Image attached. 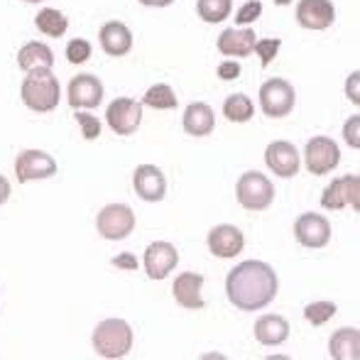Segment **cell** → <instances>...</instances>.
Segmentation results:
<instances>
[{
    "label": "cell",
    "instance_id": "6da1fadb",
    "mask_svg": "<svg viewBox=\"0 0 360 360\" xmlns=\"http://www.w3.org/2000/svg\"><path fill=\"white\" fill-rule=\"evenodd\" d=\"M226 294L240 311L265 309L277 297V275L267 262L245 260L228 272Z\"/></svg>",
    "mask_w": 360,
    "mask_h": 360
},
{
    "label": "cell",
    "instance_id": "7a4b0ae2",
    "mask_svg": "<svg viewBox=\"0 0 360 360\" xmlns=\"http://www.w3.org/2000/svg\"><path fill=\"white\" fill-rule=\"evenodd\" d=\"M20 96L34 113H49L59 105V81L52 69H32L20 86Z\"/></svg>",
    "mask_w": 360,
    "mask_h": 360
},
{
    "label": "cell",
    "instance_id": "3957f363",
    "mask_svg": "<svg viewBox=\"0 0 360 360\" xmlns=\"http://www.w3.org/2000/svg\"><path fill=\"white\" fill-rule=\"evenodd\" d=\"M133 348V328L123 319H105L94 331V351L101 358H123Z\"/></svg>",
    "mask_w": 360,
    "mask_h": 360
},
{
    "label": "cell",
    "instance_id": "277c9868",
    "mask_svg": "<svg viewBox=\"0 0 360 360\" xmlns=\"http://www.w3.org/2000/svg\"><path fill=\"white\" fill-rule=\"evenodd\" d=\"M238 204L248 211H265L275 199V186L260 172H245L236 186Z\"/></svg>",
    "mask_w": 360,
    "mask_h": 360
},
{
    "label": "cell",
    "instance_id": "5b68a950",
    "mask_svg": "<svg viewBox=\"0 0 360 360\" xmlns=\"http://www.w3.org/2000/svg\"><path fill=\"white\" fill-rule=\"evenodd\" d=\"M96 228L105 240H123L135 231V214L125 204H108L96 218Z\"/></svg>",
    "mask_w": 360,
    "mask_h": 360
},
{
    "label": "cell",
    "instance_id": "8992f818",
    "mask_svg": "<svg viewBox=\"0 0 360 360\" xmlns=\"http://www.w3.org/2000/svg\"><path fill=\"white\" fill-rule=\"evenodd\" d=\"M294 101H297V94H294L292 84L285 79H270L260 86V105L270 118L289 115L294 108Z\"/></svg>",
    "mask_w": 360,
    "mask_h": 360
},
{
    "label": "cell",
    "instance_id": "52a82bcc",
    "mask_svg": "<svg viewBox=\"0 0 360 360\" xmlns=\"http://www.w3.org/2000/svg\"><path fill=\"white\" fill-rule=\"evenodd\" d=\"M15 174L20 184H27L34 179H49L57 174V160L42 150H25L15 160Z\"/></svg>",
    "mask_w": 360,
    "mask_h": 360
},
{
    "label": "cell",
    "instance_id": "ba28073f",
    "mask_svg": "<svg viewBox=\"0 0 360 360\" xmlns=\"http://www.w3.org/2000/svg\"><path fill=\"white\" fill-rule=\"evenodd\" d=\"M105 120L115 135H133L143 123V103L133 98H115L105 110Z\"/></svg>",
    "mask_w": 360,
    "mask_h": 360
},
{
    "label": "cell",
    "instance_id": "9c48e42d",
    "mask_svg": "<svg viewBox=\"0 0 360 360\" xmlns=\"http://www.w3.org/2000/svg\"><path fill=\"white\" fill-rule=\"evenodd\" d=\"M351 204L353 209H360V179L356 174H346L341 179H333L331 184L323 189L321 206L331 211H341Z\"/></svg>",
    "mask_w": 360,
    "mask_h": 360
},
{
    "label": "cell",
    "instance_id": "30bf717a",
    "mask_svg": "<svg viewBox=\"0 0 360 360\" xmlns=\"http://www.w3.org/2000/svg\"><path fill=\"white\" fill-rule=\"evenodd\" d=\"M304 155H307L309 172L316 176L328 174V172L336 169L338 162H341V150H338V145L333 143L331 138H323V135L309 140Z\"/></svg>",
    "mask_w": 360,
    "mask_h": 360
},
{
    "label": "cell",
    "instance_id": "8fae6325",
    "mask_svg": "<svg viewBox=\"0 0 360 360\" xmlns=\"http://www.w3.org/2000/svg\"><path fill=\"white\" fill-rule=\"evenodd\" d=\"M179 262V252L172 243L167 240H157L152 245H147L145 250V270L152 280H165L172 270Z\"/></svg>",
    "mask_w": 360,
    "mask_h": 360
},
{
    "label": "cell",
    "instance_id": "7c38bea8",
    "mask_svg": "<svg viewBox=\"0 0 360 360\" xmlns=\"http://www.w3.org/2000/svg\"><path fill=\"white\" fill-rule=\"evenodd\" d=\"M294 236L304 248H323L331 240V223L319 214H304L294 223Z\"/></svg>",
    "mask_w": 360,
    "mask_h": 360
},
{
    "label": "cell",
    "instance_id": "4fadbf2b",
    "mask_svg": "<svg viewBox=\"0 0 360 360\" xmlns=\"http://www.w3.org/2000/svg\"><path fill=\"white\" fill-rule=\"evenodd\" d=\"M103 101V84L94 74H79L69 81V103L72 108H96Z\"/></svg>",
    "mask_w": 360,
    "mask_h": 360
},
{
    "label": "cell",
    "instance_id": "5bb4252c",
    "mask_svg": "<svg viewBox=\"0 0 360 360\" xmlns=\"http://www.w3.org/2000/svg\"><path fill=\"white\" fill-rule=\"evenodd\" d=\"M336 20L331 0H299L297 5V22L307 30H326Z\"/></svg>",
    "mask_w": 360,
    "mask_h": 360
},
{
    "label": "cell",
    "instance_id": "9a60e30c",
    "mask_svg": "<svg viewBox=\"0 0 360 360\" xmlns=\"http://www.w3.org/2000/svg\"><path fill=\"white\" fill-rule=\"evenodd\" d=\"M265 162L277 176L282 179H289L299 172V152L292 143H285V140H277V143L267 145L265 150Z\"/></svg>",
    "mask_w": 360,
    "mask_h": 360
},
{
    "label": "cell",
    "instance_id": "2e32d148",
    "mask_svg": "<svg viewBox=\"0 0 360 360\" xmlns=\"http://www.w3.org/2000/svg\"><path fill=\"white\" fill-rule=\"evenodd\" d=\"M133 186L143 201H162L167 191V179L155 165H140L133 174Z\"/></svg>",
    "mask_w": 360,
    "mask_h": 360
},
{
    "label": "cell",
    "instance_id": "e0dca14e",
    "mask_svg": "<svg viewBox=\"0 0 360 360\" xmlns=\"http://www.w3.org/2000/svg\"><path fill=\"white\" fill-rule=\"evenodd\" d=\"M98 39L108 57H125L133 49V32L123 22H105L98 32Z\"/></svg>",
    "mask_w": 360,
    "mask_h": 360
},
{
    "label": "cell",
    "instance_id": "ac0fdd59",
    "mask_svg": "<svg viewBox=\"0 0 360 360\" xmlns=\"http://www.w3.org/2000/svg\"><path fill=\"white\" fill-rule=\"evenodd\" d=\"M243 245H245V238H243V233L236 226H216L209 233V250L216 257L240 255Z\"/></svg>",
    "mask_w": 360,
    "mask_h": 360
},
{
    "label": "cell",
    "instance_id": "d6986e66",
    "mask_svg": "<svg viewBox=\"0 0 360 360\" xmlns=\"http://www.w3.org/2000/svg\"><path fill=\"white\" fill-rule=\"evenodd\" d=\"M201 287H204V277L199 272H181L174 280V299L179 307L184 309H204V299H201Z\"/></svg>",
    "mask_w": 360,
    "mask_h": 360
},
{
    "label": "cell",
    "instance_id": "ffe728a7",
    "mask_svg": "<svg viewBox=\"0 0 360 360\" xmlns=\"http://www.w3.org/2000/svg\"><path fill=\"white\" fill-rule=\"evenodd\" d=\"M184 130L194 138H204V135H211L216 128V115H214V108L209 103H191L186 105L184 110Z\"/></svg>",
    "mask_w": 360,
    "mask_h": 360
},
{
    "label": "cell",
    "instance_id": "44dd1931",
    "mask_svg": "<svg viewBox=\"0 0 360 360\" xmlns=\"http://www.w3.org/2000/svg\"><path fill=\"white\" fill-rule=\"evenodd\" d=\"M252 30H223L218 37V52L226 57H248L257 42Z\"/></svg>",
    "mask_w": 360,
    "mask_h": 360
},
{
    "label": "cell",
    "instance_id": "7402d4cb",
    "mask_svg": "<svg viewBox=\"0 0 360 360\" xmlns=\"http://www.w3.org/2000/svg\"><path fill=\"white\" fill-rule=\"evenodd\" d=\"M289 336V323L287 319L277 316V314H267L260 316L255 323V338L262 346H280L285 343Z\"/></svg>",
    "mask_w": 360,
    "mask_h": 360
},
{
    "label": "cell",
    "instance_id": "603a6c76",
    "mask_svg": "<svg viewBox=\"0 0 360 360\" xmlns=\"http://www.w3.org/2000/svg\"><path fill=\"white\" fill-rule=\"evenodd\" d=\"M328 353L336 360H358L360 358V333L358 328H338L328 341Z\"/></svg>",
    "mask_w": 360,
    "mask_h": 360
},
{
    "label": "cell",
    "instance_id": "cb8c5ba5",
    "mask_svg": "<svg viewBox=\"0 0 360 360\" xmlns=\"http://www.w3.org/2000/svg\"><path fill=\"white\" fill-rule=\"evenodd\" d=\"M18 67L22 69V72H32V69H52L54 52L44 42H27L18 52Z\"/></svg>",
    "mask_w": 360,
    "mask_h": 360
},
{
    "label": "cell",
    "instance_id": "d4e9b609",
    "mask_svg": "<svg viewBox=\"0 0 360 360\" xmlns=\"http://www.w3.org/2000/svg\"><path fill=\"white\" fill-rule=\"evenodd\" d=\"M34 25H37L39 32H44L47 37H62V34L67 32V27H69V20L64 18L57 8H44V10H39V13H37Z\"/></svg>",
    "mask_w": 360,
    "mask_h": 360
},
{
    "label": "cell",
    "instance_id": "484cf974",
    "mask_svg": "<svg viewBox=\"0 0 360 360\" xmlns=\"http://www.w3.org/2000/svg\"><path fill=\"white\" fill-rule=\"evenodd\" d=\"M223 115L228 120H233V123H248L255 115V105L245 94H233L223 103Z\"/></svg>",
    "mask_w": 360,
    "mask_h": 360
},
{
    "label": "cell",
    "instance_id": "4316f807",
    "mask_svg": "<svg viewBox=\"0 0 360 360\" xmlns=\"http://www.w3.org/2000/svg\"><path fill=\"white\" fill-rule=\"evenodd\" d=\"M233 0H199L196 3V13L204 22H223L231 15Z\"/></svg>",
    "mask_w": 360,
    "mask_h": 360
},
{
    "label": "cell",
    "instance_id": "83f0119b",
    "mask_svg": "<svg viewBox=\"0 0 360 360\" xmlns=\"http://www.w3.org/2000/svg\"><path fill=\"white\" fill-rule=\"evenodd\" d=\"M143 103L150 105V108H157V110H169V108H176V96H174V91H172V86L155 84L147 89Z\"/></svg>",
    "mask_w": 360,
    "mask_h": 360
},
{
    "label": "cell",
    "instance_id": "f1b7e54d",
    "mask_svg": "<svg viewBox=\"0 0 360 360\" xmlns=\"http://www.w3.org/2000/svg\"><path fill=\"white\" fill-rule=\"evenodd\" d=\"M336 311L338 309L333 302H314L304 309V319H307L311 326H321V323L331 321V319L336 316Z\"/></svg>",
    "mask_w": 360,
    "mask_h": 360
},
{
    "label": "cell",
    "instance_id": "f546056e",
    "mask_svg": "<svg viewBox=\"0 0 360 360\" xmlns=\"http://www.w3.org/2000/svg\"><path fill=\"white\" fill-rule=\"evenodd\" d=\"M280 47H282L280 39H260V42H255V47H252V49H255L257 57H260V64H262V67H270V62L277 57Z\"/></svg>",
    "mask_w": 360,
    "mask_h": 360
},
{
    "label": "cell",
    "instance_id": "4dcf8cb0",
    "mask_svg": "<svg viewBox=\"0 0 360 360\" xmlns=\"http://www.w3.org/2000/svg\"><path fill=\"white\" fill-rule=\"evenodd\" d=\"M89 57H91V42H86V39H72L67 44V59L72 64H84L89 62Z\"/></svg>",
    "mask_w": 360,
    "mask_h": 360
},
{
    "label": "cell",
    "instance_id": "1f68e13d",
    "mask_svg": "<svg viewBox=\"0 0 360 360\" xmlns=\"http://www.w3.org/2000/svg\"><path fill=\"white\" fill-rule=\"evenodd\" d=\"M262 15V3L260 0H248L240 5V10L236 13V22L238 25H252L257 18Z\"/></svg>",
    "mask_w": 360,
    "mask_h": 360
},
{
    "label": "cell",
    "instance_id": "d6a6232c",
    "mask_svg": "<svg viewBox=\"0 0 360 360\" xmlns=\"http://www.w3.org/2000/svg\"><path fill=\"white\" fill-rule=\"evenodd\" d=\"M76 123L81 125V133H84L86 140H96L101 135V123H98V118H94V115L76 113Z\"/></svg>",
    "mask_w": 360,
    "mask_h": 360
},
{
    "label": "cell",
    "instance_id": "836d02e7",
    "mask_svg": "<svg viewBox=\"0 0 360 360\" xmlns=\"http://www.w3.org/2000/svg\"><path fill=\"white\" fill-rule=\"evenodd\" d=\"M358 128H360V118H358V115H353V118L346 123V128H343V135H346V143L351 145V147H360Z\"/></svg>",
    "mask_w": 360,
    "mask_h": 360
},
{
    "label": "cell",
    "instance_id": "e575fe53",
    "mask_svg": "<svg viewBox=\"0 0 360 360\" xmlns=\"http://www.w3.org/2000/svg\"><path fill=\"white\" fill-rule=\"evenodd\" d=\"M218 76H221L223 81H236L238 76H240V64L238 62H223L221 67H218Z\"/></svg>",
    "mask_w": 360,
    "mask_h": 360
},
{
    "label": "cell",
    "instance_id": "d590c367",
    "mask_svg": "<svg viewBox=\"0 0 360 360\" xmlns=\"http://www.w3.org/2000/svg\"><path fill=\"white\" fill-rule=\"evenodd\" d=\"M113 265L115 267H123V270H138V260L133 255H120V257H113Z\"/></svg>",
    "mask_w": 360,
    "mask_h": 360
},
{
    "label": "cell",
    "instance_id": "8d00e7d4",
    "mask_svg": "<svg viewBox=\"0 0 360 360\" xmlns=\"http://www.w3.org/2000/svg\"><path fill=\"white\" fill-rule=\"evenodd\" d=\"M358 72H353L351 74V79H348V84H346V89H348V98L353 101V103H360V94H358Z\"/></svg>",
    "mask_w": 360,
    "mask_h": 360
},
{
    "label": "cell",
    "instance_id": "74e56055",
    "mask_svg": "<svg viewBox=\"0 0 360 360\" xmlns=\"http://www.w3.org/2000/svg\"><path fill=\"white\" fill-rule=\"evenodd\" d=\"M8 199H10V181L5 179L3 174H0V206H3Z\"/></svg>",
    "mask_w": 360,
    "mask_h": 360
},
{
    "label": "cell",
    "instance_id": "f35d334b",
    "mask_svg": "<svg viewBox=\"0 0 360 360\" xmlns=\"http://www.w3.org/2000/svg\"><path fill=\"white\" fill-rule=\"evenodd\" d=\"M143 5H147V8H167V5H172L174 0H140Z\"/></svg>",
    "mask_w": 360,
    "mask_h": 360
},
{
    "label": "cell",
    "instance_id": "ab89813d",
    "mask_svg": "<svg viewBox=\"0 0 360 360\" xmlns=\"http://www.w3.org/2000/svg\"><path fill=\"white\" fill-rule=\"evenodd\" d=\"M275 3H277V5H289L292 0H275Z\"/></svg>",
    "mask_w": 360,
    "mask_h": 360
},
{
    "label": "cell",
    "instance_id": "60d3db41",
    "mask_svg": "<svg viewBox=\"0 0 360 360\" xmlns=\"http://www.w3.org/2000/svg\"><path fill=\"white\" fill-rule=\"evenodd\" d=\"M25 3H42V0H25Z\"/></svg>",
    "mask_w": 360,
    "mask_h": 360
}]
</instances>
